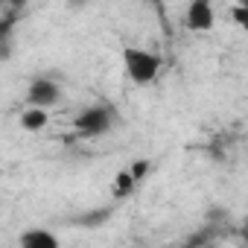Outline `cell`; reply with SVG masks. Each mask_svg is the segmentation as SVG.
<instances>
[{
  "label": "cell",
  "instance_id": "3957f363",
  "mask_svg": "<svg viewBox=\"0 0 248 248\" xmlns=\"http://www.w3.org/2000/svg\"><path fill=\"white\" fill-rule=\"evenodd\" d=\"M59 102H62V85L53 76H35L30 82V88H27V105L50 111Z\"/></svg>",
  "mask_w": 248,
  "mask_h": 248
},
{
  "label": "cell",
  "instance_id": "9c48e42d",
  "mask_svg": "<svg viewBox=\"0 0 248 248\" xmlns=\"http://www.w3.org/2000/svg\"><path fill=\"white\" fill-rule=\"evenodd\" d=\"M231 18H233V24H236V27H242V30L248 32V3L233 6V9H231Z\"/></svg>",
  "mask_w": 248,
  "mask_h": 248
},
{
  "label": "cell",
  "instance_id": "ba28073f",
  "mask_svg": "<svg viewBox=\"0 0 248 248\" xmlns=\"http://www.w3.org/2000/svg\"><path fill=\"white\" fill-rule=\"evenodd\" d=\"M129 172H132V178L140 184V181L149 175V161H146V158H138V161H132V164H129Z\"/></svg>",
  "mask_w": 248,
  "mask_h": 248
},
{
  "label": "cell",
  "instance_id": "52a82bcc",
  "mask_svg": "<svg viewBox=\"0 0 248 248\" xmlns=\"http://www.w3.org/2000/svg\"><path fill=\"white\" fill-rule=\"evenodd\" d=\"M135 187H138V181L132 178V172L129 170H120L114 175V181H111V196L114 199H129L135 193Z\"/></svg>",
  "mask_w": 248,
  "mask_h": 248
},
{
  "label": "cell",
  "instance_id": "8992f818",
  "mask_svg": "<svg viewBox=\"0 0 248 248\" xmlns=\"http://www.w3.org/2000/svg\"><path fill=\"white\" fill-rule=\"evenodd\" d=\"M18 123H21V129L24 132H41V129H47V123H50V111H44V108H32V105H27L24 111H21V117H18Z\"/></svg>",
  "mask_w": 248,
  "mask_h": 248
},
{
  "label": "cell",
  "instance_id": "5b68a950",
  "mask_svg": "<svg viewBox=\"0 0 248 248\" xmlns=\"http://www.w3.org/2000/svg\"><path fill=\"white\" fill-rule=\"evenodd\" d=\"M18 245H21V248H62L59 236H56L50 228H27V231L18 236Z\"/></svg>",
  "mask_w": 248,
  "mask_h": 248
},
{
  "label": "cell",
  "instance_id": "277c9868",
  "mask_svg": "<svg viewBox=\"0 0 248 248\" xmlns=\"http://www.w3.org/2000/svg\"><path fill=\"white\" fill-rule=\"evenodd\" d=\"M184 27L190 32H210L216 27V9L207 3V0H193V3L184 9Z\"/></svg>",
  "mask_w": 248,
  "mask_h": 248
},
{
  "label": "cell",
  "instance_id": "7a4b0ae2",
  "mask_svg": "<svg viewBox=\"0 0 248 248\" xmlns=\"http://www.w3.org/2000/svg\"><path fill=\"white\" fill-rule=\"evenodd\" d=\"M114 126V111L108 105H88L85 111H79L73 117V129L82 138H99L105 132H111Z\"/></svg>",
  "mask_w": 248,
  "mask_h": 248
},
{
  "label": "cell",
  "instance_id": "6da1fadb",
  "mask_svg": "<svg viewBox=\"0 0 248 248\" xmlns=\"http://www.w3.org/2000/svg\"><path fill=\"white\" fill-rule=\"evenodd\" d=\"M120 59H123V70L135 85H152L164 70V59L138 44H123Z\"/></svg>",
  "mask_w": 248,
  "mask_h": 248
}]
</instances>
